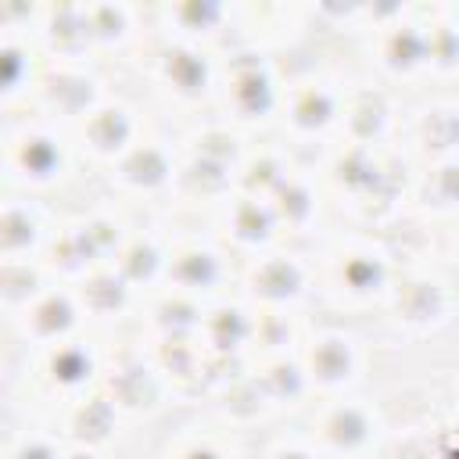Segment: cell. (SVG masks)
Wrapping results in <instances>:
<instances>
[{
  "instance_id": "obj_1",
  "label": "cell",
  "mask_w": 459,
  "mask_h": 459,
  "mask_svg": "<svg viewBox=\"0 0 459 459\" xmlns=\"http://www.w3.org/2000/svg\"><path fill=\"white\" fill-rule=\"evenodd\" d=\"M312 161L323 194L330 201L333 222L391 233L405 219L412 165L394 143L366 147V143L337 140L326 151H319Z\"/></svg>"
},
{
  "instance_id": "obj_2",
  "label": "cell",
  "mask_w": 459,
  "mask_h": 459,
  "mask_svg": "<svg viewBox=\"0 0 459 459\" xmlns=\"http://www.w3.org/2000/svg\"><path fill=\"white\" fill-rule=\"evenodd\" d=\"M312 280H316V312L369 323L398 276L394 247L384 233L333 222L319 240L308 244Z\"/></svg>"
},
{
  "instance_id": "obj_3",
  "label": "cell",
  "mask_w": 459,
  "mask_h": 459,
  "mask_svg": "<svg viewBox=\"0 0 459 459\" xmlns=\"http://www.w3.org/2000/svg\"><path fill=\"white\" fill-rule=\"evenodd\" d=\"M459 280L455 265L398 262L384 308L366 323L377 351H423L455 344Z\"/></svg>"
},
{
  "instance_id": "obj_4",
  "label": "cell",
  "mask_w": 459,
  "mask_h": 459,
  "mask_svg": "<svg viewBox=\"0 0 459 459\" xmlns=\"http://www.w3.org/2000/svg\"><path fill=\"white\" fill-rule=\"evenodd\" d=\"M90 179L93 172L82 165L65 126L43 118L32 108L0 115V186L65 204Z\"/></svg>"
},
{
  "instance_id": "obj_5",
  "label": "cell",
  "mask_w": 459,
  "mask_h": 459,
  "mask_svg": "<svg viewBox=\"0 0 459 459\" xmlns=\"http://www.w3.org/2000/svg\"><path fill=\"white\" fill-rule=\"evenodd\" d=\"M222 54L151 36L129 68L111 72L118 82L136 90L154 118L183 126L212 115Z\"/></svg>"
},
{
  "instance_id": "obj_6",
  "label": "cell",
  "mask_w": 459,
  "mask_h": 459,
  "mask_svg": "<svg viewBox=\"0 0 459 459\" xmlns=\"http://www.w3.org/2000/svg\"><path fill=\"white\" fill-rule=\"evenodd\" d=\"M430 4H366L359 39L351 47L355 72L377 79L405 97L430 86Z\"/></svg>"
},
{
  "instance_id": "obj_7",
  "label": "cell",
  "mask_w": 459,
  "mask_h": 459,
  "mask_svg": "<svg viewBox=\"0 0 459 459\" xmlns=\"http://www.w3.org/2000/svg\"><path fill=\"white\" fill-rule=\"evenodd\" d=\"M176 143H179V169H176V194L169 212L208 222L237 194V172L247 136H240L222 118L204 115L176 126Z\"/></svg>"
},
{
  "instance_id": "obj_8",
  "label": "cell",
  "mask_w": 459,
  "mask_h": 459,
  "mask_svg": "<svg viewBox=\"0 0 459 459\" xmlns=\"http://www.w3.org/2000/svg\"><path fill=\"white\" fill-rule=\"evenodd\" d=\"M140 212L115 201L97 176L65 204H57V226L47 247V265L61 283H75L97 265L115 262Z\"/></svg>"
},
{
  "instance_id": "obj_9",
  "label": "cell",
  "mask_w": 459,
  "mask_h": 459,
  "mask_svg": "<svg viewBox=\"0 0 459 459\" xmlns=\"http://www.w3.org/2000/svg\"><path fill=\"white\" fill-rule=\"evenodd\" d=\"M301 369L316 398L369 391L377 373V341L366 323L312 312L298 348Z\"/></svg>"
},
{
  "instance_id": "obj_10",
  "label": "cell",
  "mask_w": 459,
  "mask_h": 459,
  "mask_svg": "<svg viewBox=\"0 0 459 459\" xmlns=\"http://www.w3.org/2000/svg\"><path fill=\"white\" fill-rule=\"evenodd\" d=\"M283 104V75L273 57L255 50H226L219 65L215 108L212 115L233 126L240 136H269L276 133Z\"/></svg>"
},
{
  "instance_id": "obj_11",
  "label": "cell",
  "mask_w": 459,
  "mask_h": 459,
  "mask_svg": "<svg viewBox=\"0 0 459 459\" xmlns=\"http://www.w3.org/2000/svg\"><path fill=\"white\" fill-rule=\"evenodd\" d=\"M100 391L118 409V416L140 434H154L172 416L183 412L133 330L108 341V362H104Z\"/></svg>"
},
{
  "instance_id": "obj_12",
  "label": "cell",
  "mask_w": 459,
  "mask_h": 459,
  "mask_svg": "<svg viewBox=\"0 0 459 459\" xmlns=\"http://www.w3.org/2000/svg\"><path fill=\"white\" fill-rule=\"evenodd\" d=\"M176 169H179V143L176 126L154 118L143 140L126 151L115 165L97 172V183L133 212H169L176 194Z\"/></svg>"
},
{
  "instance_id": "obj_13",
  "label": "cell",
  "mask_w": 459,
  "mask_h": 459,
  "mask_svg": "<svg viewBox=\"0 0 459 459\" xmlns=\"http://www.w3.org/2000/svg\"><path fill=\"white\" fill-rule=\"evenodd\" d=\"M298 423L326 459H380L391 437L369 391L312 398Z\"/></svg>"
},
{
  "instance_id": "obj_14",
  "label": "cell",
  "mask_w": 459,
  "mask_h": 459,
  "mask_svg": "<svg viewBox=\"0 0 459 459\" xmlns=\"http://www.w3.org/2000/svg\"><path fill=\"white\" fill-rule=\"evenodd\" d=\"M172 244H169V269L165 287L183 290L197 301H215L237 287V255L219 240L212 222L172 215Z\"/></svg>"
},
{
  "instance_id": "obj_15",
  "label": "cell",
  "mask_w": 459,
  "mask_h": 459,
  "mask_svg": "<svg viewBox=\"0 0 459 459\" xmlns=\"http://www.w3.org/2000/svg\"><path fill=\"white\" fill-rule=\"evenodd\" d=\"M255 312H290L312 316L316 312V280L308 247L276 244L262 255L240 258L237 287H233Z\"/></svg>"
},
{
  "instance_id": "obj_16",
  "label": "cell",
  "mask_w": 459,
  "mask_h": 459,
  "mask_svg": "<svg viewBox=\"0 0 459 459\" xmlns=\"http://www.w3.org/2000/svg\"><path fill=\"white\" fill-rule=\"evenodd\" d=\"M151 126H154V115L143 104V97L115 79L108 97L86 118H79L68 133L75 140V151H79L82 165L97 176L108 165H115L126 151H133Z\"/></svg>"
},
{
  "instance_id": "obj_17",
  "label": "cell",
  "mask_w": 459,
  "mask_h": 459,
  "mask_svg": "<svg viewBox=\"0 0 459 459\" xmlns=\"http://www.w3.org/2000/svg\"><path fill=\"white\" fill-rule=\"evenodd\" d=\"M394 147L412 169L459 158V93L434 86L405 97Z\"/></svg>"
},
{
  "instance_id": "obj_18",
  "label": "cell",
  "mask_w": 459,
  "mask_h": 459,
  "mask_svg": "<svg viewBox=\"0 0 459 459\" xmlns=\"http://www.w3.org/2000/svg\"><path fill=\"white\" fill-rule=\"evenodd\" d=\"M265 204L273 208V219H276L283 244L308 247L312 240H319L333 226V212H330V201L323 194V183H319L312 158H301L287 172V179L265 197Z\"/></svg>"
},
{
  "instance_id": "obj_19",
  "label": "cell",
  "mask_w": 459,
  "mask_h": 459,
  "mask_svg": "<svg viewBox=\"0 0 459 459\" xmlns=\"http://www.w3.org/2000/svg\"><path fill=\"white\" fill-rule=\"evenodd\" d=\"M115 86V75L97 65H50L43 61L36 93H32V111L43 118L72 129L79 118H86Z\"/></svg>"
},
{
  "instance_id": "obj_20",
  "label": "cell",
  "mask_w": 459,
  "mask_h": 459,
  "mask_svg": "<svg viewBox=\"0 0 459 459\" xmlns=\"http://www.w3.org/2000/svg\"><path fill=\"white\" fill-rule=\"evenodd\" d=\"M255 323H258V312L237 290L204 305L197 344L212 362V387H215V380H222L226 373H233L255 359Z\"/></svg>"
},
{
  "instance_id": "obj_21",
  "label": "cell",
  "mask_w": 459,
  "mask_h": 459,
  "mask_svg": "<svg viewBox=\"0 0 459 459\" xmlns=\"http://www.w3.org/2000/svg\"><path fill=\"white\" fill-rule=\"evenodd\" d=\"M86 36L93 65L108 72H122L133 65V57L151 39L147 4H126V0H86Z\"/></svg>"
},
{
  "instance_id": "obj_22",
  "label": "cell",
  "mask_w": 459,
  "mask_h": 459,
  "mask_svg": "<svg viewBox=\"0 0 459 459\" xmlns=\"http://www.w3.org/2000/svg\"><path fill=\"white\" fill-rule=\"evenodd\" d=\"M233 14L237 4L226 0H169L147 4L151 36L226 54L233 43Z\"/></svg>"
},
{
  "instance_id": "obj_23",
  "label": "cell",
  "mask_w": 459,
  "mask_h": 459,
  "mask_svg": "<svg viewBox=\"0 0 459 459\" xmlns=\"http://www.w3.org/2000/svg\"><path fill=\"white\" fill-rule=\"evenodd\" d=\"M7 337L11 344L22 351H39V348H50V344H61L68 337H79L86 333V316L79 308V298L72 290V283H61L54 280L43 294H36L7 326Z\"/></svg>"
},
{
  "instance_id": "obj_24",
  "label": "cell",
  "mask_w": 459,
  "mask_h": 459,
  "mask_svg": "<svg viewBox=\"0 0 459 459\" xmlns=\"http://www.w3.org/2000/svg\"><path fill=\"white\" fill-rule=\"evenodd\" d=\"M72 290H75V298H79V308H82V316H86L90 333L122 337V333L136 330L143 294L115 269V262L97 265V269H90L86 276H79V280L72 283Z\"/></svg>"
},
{
  "instance_id": "obj_25",
  "label": "cell",
  "mask_w": 459,
  "mask_h": 459,
  "mask_svg": "<svg viewBox=\"0 0 459 459\" xmlns=\"http://www.w3.org/2000/svg\"><path fill=\"white\" fill-rule=\"evenodd\" d=\"M402 108H405V93L355 72L348 86V100H344L341 140L366 143V147H391L398 140Z\"/></svg>"
},
{
  "instance_id": "obj_26",
  "label": "cell",
  "mask_w": 459,
  "mask_h": 459,
  "mask_svg": "<svg viewBox=\"0 0 459 459\" xmlns=\"http://www.w3.org/2000/svg\"><path fill=\"white\" fill-rule=\"evenodd\" d=\"M57 226V204L0 186V262L47 258Z\"/></svg>"
},
{
  "instance_id": "obj_27",
  "label": "cell",
  "mask_w": 459,
  "mask_h": 459,
  "mask_svg": "<svg viewBox=\"0 0 459 459\" xmlns=\"http://www.w3.org/2000/svg\"><path fill=\"white\" fill-rule=\"evenodd\" d=\"M169 244H172V219L169 212H140L126 244L115 255V269L147 298L151 290L165 287L169 269Z\"/></svg>"
},
{
  "instance_id": "obj_28",
  "label": "cell",
  "mask_w": 459,
  "mask_h": 459,
  "mask_svg": "<svg viewBox=\"0 0 459 459\" xmlns=\"http://www.w3.org/2000/svg\"><path fill=\"white\" fill-rule=\"evenodd\" d=\"M247 441L212 423L201 409L172 416L151 437V459H240Z\"/></svg>"
},
{
  "instance_id": "obj_29",
  "label": "cell",
  "mask_w": 459,
  "mask_h": 459,
  "mask_svg": "<svg viewBox=\"0 0 459 459\" xmlns=\"http://www.w3.org/2000/svg\"><path fill=\"white\" fill-rule=\"evenodd\" d=\"M54 427L68 445H90V448H104V452H126L129 445H136L143 437L118 416V409L108 402L104 391H93V394L65 405L54 416Z\"/></svg>"
},
{
  "instance_id": "obj_30",
  "label": "cell",
  "mask_w": 459,
  "mask_h": 459,
  "mask_svg": "<svg viewBox=\"0 0 459 459\" xmlns=\"http://www.w3.org/2000/svg\"><path fill=\"white\" fill-rule=\"evenodd\" d=\"M212 230L219 233V240L240 258H251V255H262L276 244H283L280 230H276V219H273V208L262 201V197H247V194H233L212 219Z\"/></svg>"
},
{
  "instance_id": "obj_31",
  "label": "cell",
  "mask_w": 459,
  "mask_h": 459,
  "mask_svg": "<svg viewBox=\"0 0 459 459\" xmlns=\"http://www.w3.org/2000/svg\"><path fill=\"white\" fill-rule=\"evenodd\" d=\"M405 219L423 226H455L459 222V158L430 161L412 169Z\"/></svg>"
},
{
  "instance_id": "obj_32",
  "label": "cell",
  "mask_w": 459,
  "mask_h": 459,
  "mask_svg": "<svg viewBox=\"0 0 459 459\" xmlns=\"http://www.w3.org/2000/svg\"><path fill=\"white\" fill-rule=\"evenodd\" d=\"M204 319V301L172 290V287H158L143 298L140 305V319H136V337L143 341H179V337H197Z\"/></svg>"
},
{
  "instance_id": "obj_33",
  "label": "cell",
  "mask_w": 459,
  "mask_h": 459,
  "mask_svg": "<svg viewBox=\"0 0 459 459\" xmlns=\"http://www.w3.org/2000/svg\"><path fill=\"white\" fill-rule=\"evenodd\" d=\"M39 72H43V57L29 32L0 36V115L25 111L32 104Z\"/></svg>"
},
{
  "instance_id": "obj_34",
  "label": "cell",
  "mask_w": 459,
  "mask_h": 459,
  "mask_svg": "<svg viewBox=\"0 0 459 459\" xmlns=\"http://www.w3.org/2000/svg\"><path fill=\"white\" fill-rule=\"evenodd\" d=\"M305 154H298L290 143H283L276 133L269 136H255L247 140L244 147V158H240V172H237V194H247V197H269L283 179L287 172L301 161Z\"/></svg>"
},
{
  "instance_id": "obj_35",
  "label": "cell",
  "mask_w": 459,
  "mask_h": 459,
  "mask_svg": "<svg viewBox=\"0 0 459 459\" xmlns=\"http://www.w3.org/2000/svg\"><path fill=\"white\" fill-rule=\"evenodd\" d=\"M430 86L455 90L459 79V7L452 0H430Z\"/></svg>"
},
{
  "instance_id": "obj_36",
  "label": "cell",
  "mask_w": 459,
  "mask_h": 459,
  "mask_svg": "<svg viewBox=\"0 0 459 459\" xmlns=\"http://www.w3.org/2000/svg\"><path fill=\"white\" fill-rule=\"evenodd\" d=\"M57 276L43 258L0 262V326H7L36 294H43Z\"/></svg>"
},
{
  "instance_id": "obj_37",
  "label": "cell",
  "mask_w": 459,
  "mask_h": 459,
  "mask_svg": "<svg viewBox=\"0 0 459 459\" xmlns=\"http://www.w3.org/2000/svg\"><path fill=\"white\" fill-rule=\"evenodd\" d=\"M308 316H290V312H258L255 323V359H273V355H298L305 341Z\"/></svg>"
},
{
  "instance_id": "obj_38",
  "label": "cell",
  "mask_w": 459,
  "mask_h": 459,
  "mask_svg": "<svg viewBox=\"0 0 459 459\" xmlns=\"http://www.w3.org/2000/svg\"><path fill=\"white\" fill-rule=\"evenodd\" d=\"M247 448H251V459H326L298 420L262 430L255 441H247Z\"/></svg>"
},
{
  "instance_id": "obj_39",
  "label": "cell",
  "mask_w": 459,
  "mask_h": 459,
  "mask_svg": "<svg viewBox=\"0 0 459 459\" xmlns=\"http://www.w3.org/2000/svg\"><path fill=\"white\" fill-rule=\"evenodd\" d=\"M14 366H18V348L11 344L7 330L0 326V394L7 391V384H11V377H14Z\"/></svg>"
},
{
  "instance_id": "obj_40",
  "label": "cell",
  "mask_w": 459,
  "mask_h": 459,
  "mask_svg": "<svg viewBox=\"0 0 459 459\" xmlns=\"http://www.w3.org/2000/svg\"><path fill=\"white\" fill-rule=\"evenodd\" d=\"M240 459H251V448H244V455H240Z\"/></svg>"
},
{
  "instance_id": "obj_41",
  "label": "cell",
  "mask_w": 459,
  "mask_h": 459,
  "mask_svg": "<svg viewBox=\"0 0 459 459\" xmlns=\"http://www.w3.org/2000/svg\"><path fill=\"white\" fill-rule=\"evenodd\" d=\"M0 398H4V394H0Z\"/></svg>"
}]
</instances>
